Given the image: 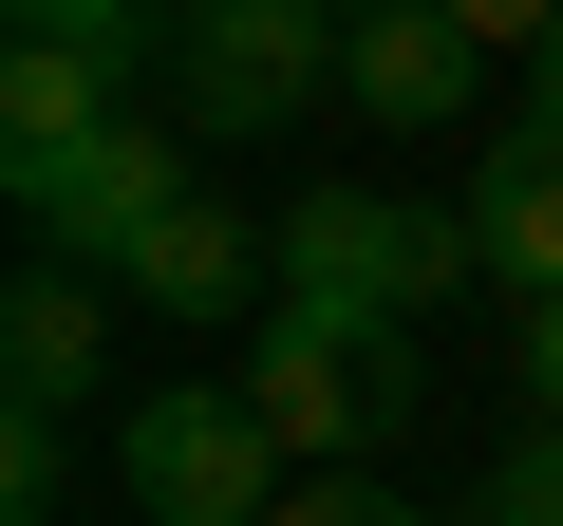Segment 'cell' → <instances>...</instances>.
<instances>
[{
    "label": "cell",
    "mask_w": 563,
    "mask_h": 526,
    "mask_svg": "<svg viewBox=\"0 0 563 526\" xmlns=\"http://www.w3.org/2000/svg\"><path fill=\"white\" fill-rule=\"evenodd\" d=\"M339 57H357L339 0H188V39H169V113H188L207 151H244V132H282V113H320Z\"/></svg>",
    "instance_id": "2"
},
{
    "label": "cell",
    "mask_w": 563,
    "mask_h": 526,
    "mask_svg": "<svg viewBox=\"0 0 563 526\" xmlns=\"http://www.w3.org/2000/svg\"><path fill=\"white\" fill-rule=\"evenodd\" d=\"M339 95H357L376 132H451V113L488 95V39L451 20V0H376V20H357V57H339Z\"/></svg>",
    "instance_id": "7"
},
{
    "label": "cell",
    "mask_w": 563,
    "mask_h": 526,
    "mask_svg": "<svg viewBox=\"0 0 563 526\" xmlns=\"http://www.w3.org/2000/svg\"><path fill=\"white\" fill-rule=\"evenodd\" d=\"M244 395L282 414V451H301V470H339L376 414H413V320H376V302H301V283H282Z\"/></svg>",
    "instance_id": "3"
},
{
    "label": "cell",
    "mask_w": 563,
    "mask_h": 526,
    "mask_svg": "<svg viewBox=\"0 0 563 526\" xmlns=\"http://www.w3.org/2000/svg\"><path fill=\"white\" fill-rule=\"evenodd\" d=\"M488 526H563V414H544V432L488 470Z\"/></svg>",
    "instance_id": "12"
},
{
    "label": "cell",
    "mask_w": 563,
    "mask_h": 526,
    "mask_svg": "<svg viewBox=\"0 0 563 526\" xmlns=\"http://www.w3.org/2000/svg\"><path fill=\"white\" fill-rule=\"evenodd\" d=\"M339 20H376V0H339Z\"/></svg>",
    "instance_id": "18"
},
{
    "label": "cell",
    "mask_w": 563,
    "mask_h": 526,
    "mask_svg": "<svg viewBox=\"0 0 563 526\" xmlns=\"http://www.w3.org/2000/svg\"><path fill=\"white\" fill-rule=\"evenodd\" d=\"M169 20H188V0H169Z\"/></svg>",
    "instance_id": "19"
},
{
    "label": "cell",
    "mask_w": 563,
    "mask_h": 526,
    "mask_svg": "<svg viewBox=\"0 0 563 526\" xmlns=\"http://www.w3.org/2000/svg\"><path fill=\"white\" fill-rule=\"evenodd\" d=\"M0 507H20V526H57V414H38V395L0 414Z\"/></svg>",
    "instance_id": "11"
},
{
    "label": "cell",
    "mask_w": 563,
    "mask_h": 526,
    "mask_svg": "<svg viewBox=\"0 0 563 526\" xmlns=\"http://www.w3.org/2000/svg\"><path fill=\"white\" fill-rule=\"evenodd\" d=\"M526 132H563V39H526Z\"/></svg>",
    "instance_id": "17"
},
{
    "label": "cell",
    "mask_w": 563,
    "mask_h": 526,
    "mask_svg": "<svg viewBox=\"0 0 563 526\" xmlns=\"http://www.w3.org/2000/svg\"><path fill=\"white\" fill-rule=\"evenodd\" d=\"M526 395L563 414V302H526Z\"/></svg>",
    "instance_id": "16"
},
{
    "label": "cell",
    "mask_w": 563,
    "mask_h": 526,
    "mask_svg": "<svg viewBox=\"0 0 563 526\" xmlns=\"http://www.w3.org/2000/svg\"><path fill=\"white\" fill-rule=\"evenodd\" d=\"M113 489H132L151 526H263L282 489H301V451H282V414H263L244 376H169V395L113 414Z\"/></svg>",
    "instance_id": "1"
},
{
    "label": "cell",
    "mask_w": 563,
    "mask_h": 526,
    "mask_svg": "<svg viewBox=\"0 0 563 526\" xmlns=\"http://www.w3.org/2000/svg\"><path fill=\"white\" fill-rule=\"evenodd\" d=\"M395 526H413V507H395Z\"/></svg>",
    "instance_id": "20"
},
{
    "label": "cell",
    "mask_w": 563,
    "mask_h": 526,
    "mask_svg": "<svg viewBox=\"0 0 563 526\" xmlns=\"http://www.w3.org/2000/svg\"><path fill=\"white\" fill-rule=\"evenodd\" d=\"M113 113H132V57H95V39H20V57H0V169H57Z\"/></svg>",
    "instance_id": "9"
},
{
    "label": "cell",
    "mask_w": 563,
    "mask_h": 526,
    "mask_svg": "<svg viewBox=\"0 0 563 526\" xmlns=\"http://www.w3.org/2000/svg\"><path fill=\"white\" fill-rule=\"evenodd\" d=\"M282 283H301V302H376V320H432L451 283H488V244H470V207L301 188V207H282Z\"/></svg>",
    "instance_id": "4"
},
{
    "label": "cell",
    "mask_w": 563,
    "mask_h": 526,
    "mask_svg": "<svg viewBox=\"0 0 563 526\" xmlns=\"http://www.w3.org/2000/svg\"><path fill=\"white\" fill-rule=\"evenodd\" d=\"M113 302H151V320H244V302H282V226H244L225 188H188V207L113 263Z\"/></svg>",
    "instance_id": "6"
},
{
    "label": "cell",
    "mask_w": 563,
    "mask_h": 526,
    "mask_svg": "<svg viewBox=\"0 0 563 526\" xmlns=\"http://www.w3.org/2000/svg\"><path fill=\"white\" fill-rule=\"evenodd\" d=\"M451 20H470V39L507 57V39H563V0H451Z\"/></svg>",
    "instance_id": "15"
},
{
    "label": "cell",
    "mask_w": 563,
    "mask_h": 526,
    "mask_svg": "<svg viewBox=\"0 0 563 526\" xmlns=\"http://www.w3.org/2000/svg\"><path fill=\"white\" fill-rule=\"evenodd\" d=\"M95 283H113V263L38 244V263H20V302H0V376H20L38 414H76V395L113 376V302H95Z\"/></svg>",
    "instance_id": "8"
},
{
    "label": "cell",
    "mask_w": 563,
    "mask_h": 526,
    "mask_svg": "<svg viewBox=\"0 0 563 526\" xmlns=\"http://www.w3.org/2000/svg\"><path fill=\"white\" fill-rule=\"evenodd\" d=\"M263 526H395V489H339V470H320V489H282Z\"/></svg>",
    "instance_id": "14"
},
{
    "label": "cell",
    "mask_w": 563,
    "mask_h": 526,
    "mask_svg": "<svg viewBox=\"0 0 563 526\" xmlns=\"http://www.w3.org/2000/svg\"><path fill=\"white\" fill-rule=\"evenodd\" d=\"M470 244H488V283L563 302V132H507L488 188H470Z\"/></svg>",
    "instance_id": "10"
},
{
    "label": "cell",
    "mask_w": 563,
    "mask_h": 526,
    "mask_svg": "<svg viewBox=\"0 0 563 526\" xmlns=\"http://www.w3.org/2000/svg\"><path fill=\"white\" fill-rule=\"evenodd\" d=\"M188 151H207L188 113H113V132H76L57 169H0V188H20V226H38V244H76V263H132V244L188 207Z\"/></svg>",
    "instance_id": "5"
},
{
    "label": "cell",
    "mask_w": 563,
    "mask_h": 526,
    "mask_svg": "<svg viewBox=\"0 0 563 526\" xmlns=\"http://www.w3.org/2000/svg\"><path fill=\"white\" fill-rule=\"evenodd\" d=\"M151 20H169V0H20V39H95V57H132Z\"/></svg>",
    "instance_id": "13"
}]
</instances>
